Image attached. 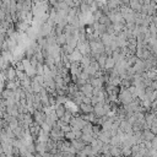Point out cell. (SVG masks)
<instances>
[{"label": "cell", "mask_w": 157, "mask_h": 157, "mask_svg": "<svg viewBox=\"0 0 157 157\" xmlns=\"http://www.w3.org/2000/svg\"><path fill=\"white\" fill-rule=\"evenodd\" d=\"M78 90H80L85 96L91 97V96H92V90H93V87H92V85H91L90 82H86V83L78 86Z\"/></svg>", "instance_id": "3957f363"}, {"label": "cell", "mask_w": 157, "mask_h": 157, "mask_svg": "<svg viewBox=\"0 0 157 157\" xmlns=\"http://www.w3.org/2000/svg\"><path fill=\"white\" fill-rule=\"evenodd\" d=\"M64 139H66V140H69V141L74 140V139H75V134H74V131H72V130H70V131L64 132Z\"/></svg>", "instance_id": "2e32d148"}, {"label": "cell", "mask_w": 157, "mask_h": 157, "mask_svg": "<svg viewBox=\"0 0 157 157\" xmlns=\"http://www.w3.org/2000/svg\"><path fill=\"white\" fill-rule=\"evenodd\" d=\"M81 102H82V103L91 104V97H88V96H83V97L81 98Z\"/></svg>", "instance_id": "d6986e66"}, {"label": "cell", "mask_w": 157, "mask_h": 157, "mask_svg": "<svg viewBox=\"0 0 157 157\" xmlns=\"http://www.w3.org/2000/svg\"><path fill=\"white\" fill-rule=\"evenodd\" d=\"M16 77L21 81V80H25V78L28 77V76H27V74H26L23 70H16Z\"/></svg>", "instance_id": "9a60e30c"}, {"label": "cell", "mask_w": 157, "mask_h": 157, "mask_svg": "<svg viewBox=\"0 0 157 157\" xmlns=\"http://www.w3.org/2000/svg\"><path fill=\"white\" fill-rule=\"evenodd\" d=\"M114 65H115V60L112 58V56H107V59H105V63H104V70H110V69H113L114 67Z\"/></svg>", "instance_id": "9c48e42d"}, {"label": "cell", "mask_w": 157, "mask_h": 157, "mask_svg": "<svg viewBox=\"0 0 157 157\" xmlns=\"http://www.w3.org/2000/svg\"><path fill=\"white\" fill-rule=\"evenodd\" d=\"M77 107H78V112L81 114H87V113L93 112V105L92 104H87V103H82L81 102Z\"/></svg>", "instance_id": "277c9868"}, {"label": "cell", "mask_w": 157, "mask_h": 157, "mask_svg": "<svg viewBox=\"0 0 157 157\" xmlns=\"http://www.w3.org/2000/svg\"><path fill=\"white\" fill-rule=\"evenodd\" d=\"M153 134H157V123H151L150 124V128H148Z\"/></svg>", "instance_id": "ac0fdd59"}, {"label": "cell", "mask_w": 157, "mask_h": 157, "mask_svg": "<svg viewBox=\"0 0 157 157\" xmlns=\"http://www.w3.org/2000/svg\"><path fill=\"white\" fill-rule=\"evenodd\" d=\"M31 80H32V78H31ZM31 88H32L33 93H39V92H40V90L43 88V86H42L39 82H37V81L32 80V81H31Z\"/></svg>", "instance_id": "30bf717a"}, {"label": "cell", "mask_w": 157, "mask_h": 157, "mask_svg": "<svg viewBox=\"0 0 157 157\" xmlns=\"http://www.w3.org/2000/svg\"><path fill=\"white\" fill-rule=\"evenodd\" d=\"M97 139H99L103 144H109V140H110V135H109V131L108 130H101L97 135Z\"/></svg>", "instance_id": "5b68a950"}, {"label": "cell", "mask_w": 157, "mask_h": 157, "mask_svg": "<svg viewBox=\"0 0 157 157\" xmlns=\"http://www.w3.org/2000/svg\"><path fill=\"white\" fill-rule=\"evenodd\" d=\"M88 82L92 85V87H102L103 86V81L101 77H96V76H90Z\"/></svg>", "instance_id": "8992f818"}, {"label": "cell", "mask_w": 157, "mask_h": 157, "mask_svg": "<svg viewBox=\"0 0 157 157\" xmlns=\"http://www.w3.org/2000/svg\"><path fill=\"white\" fill-rule=\"evenodd\" d=\"M132 96L131 93L129 92L128 88H124V87H120L119 90V93H118V101L120 102V104H128L132 101Z\"/></svg>", "instance_id": "6da1fadb"}, {"label": "cell", "mask_w": 157, "mask_h": 157, "mask_svg": "<svg viewBox=\"0 0 157 157\" xmlns=\"http://www.w3.org/2000/svg\"><path fill=\"white\" fill-rule=\"evenodd\" d=\"M60 129H61L63 132H66V131H70V130H71V125H70V124H63V125L60 126Z\"/></svg>", "instance_id": "e0dca14e"}, {"label": "cell", "mask_w": 157, "mask_h": 157, "mask_svg": "<svg viewBox=\"0 0 157 157\" xmlns=\"http://www.w3.org/2000/svg\"><path fill=\"white\" fill-rule=\"evenodd\" d=\"M53 108H54V112H55V114H56L58 118H60L66 112V105L65 104H55Z\"/></svg>", "instance_id": "52a82bcc"}, {"label": "cell", "mask_w": 157, "mask_h": 157, "mask_svg": "<svg viewBox=\"0 0 157 157\" xmlns=\"http://www.w3.org/2000/svg\"><path fill=\"white\" fill-rule=\"evenodd\" d=\"M32 119H33V121H36V123H38V124L40 125L42 123H44L45 112H44V110H34V112L32 113Z\"/></svg>", "instance_id": "7a4b0ae2"}, {"label": "cell", "mask_w": 157, "mask_h": 157, "mask_svg": "<svg viewBox=\"0 0 157 157\" xmlns=\"http://www.w3.org/2000/svg\"><path fill=\"white\" fill-rule=\"evenodd\" d=\"M97 22H98V23H101V25H104V26H107V25L112 23V22L109 21L108 16H107V15H104V13H102V15L99 16V18L97 20Z\"/></svg>", "instance_id": "7c38bea8"}, {"label": "cell", "mask_w": 157, "mask_h": 157, "mask_svg": "<svg viewBox=\"0 0 157 157\" xmlns=\"http://www.w3.org/2000/svg\"><path fill=\"white\" fill-rule=\"evenodd\" d=\"M80 139H81L85 144H90V142H91V140L93 139V136H92L91 134H85V132H82V134H81V136H80Z\"/></svg>", "instance_id": "5bb4252c"}, {"label": "cell", "mask_w": 157, "mask_h": 157, "mask_svg": "<svg viewBox=\"0 0 157 157\" xmlns=\"http://www.w3.org/2000/svg\"><path fill=\"white\" fill-rule=\"evenodd\" d=\"M55 43L58 44V45H63V44H65L66 43V37H65V34L64 33H61V34H58L56 36V38H55Z\"/></svg>", "instance_id": "4fadbf2b"}, {"label": "cell", "mask_w": 157, "mask_h": 157, "mask_svg": "<svg viewBox=\"0 0 157 157\" xmlns=\"http://www.w3.org/2000/svg\"><path fill=\"white\" fill-rule=\"evenodd\" d=\"M155 136H156V134H153L150 129H144L142 130V139H144V141H151Z\"/></svg>", "instance_id": "ba28073f"}, {"label": "cell", "mask_w": 157, "mask_h": 157, "mask_svg": "<svg viewBox=\"0 0 157 157\" xmlns=\"http://www.w3.org/2000/svg\"><path fill=\"white\" fill-rule=\"evenodd\" d=\"M109 152L110 156H121V148L119 146H110Z\"/></svg>", "instance_id": "8fae6325"}]
</instances>
